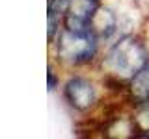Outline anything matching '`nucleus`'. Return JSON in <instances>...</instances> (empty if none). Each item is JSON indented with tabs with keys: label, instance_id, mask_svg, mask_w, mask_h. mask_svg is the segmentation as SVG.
Segmentation results:
<instances>
[{
	"label": "nucleus",
	"instance_id": "nucleus-4",
	"mask_svg": "<svg viewBox=\"0 0 149 139\" xmlns=\"http://www.w3.org/2000/svg\"><path fill=\"white\" fill-rule=\"evenodd\" d=\"M65 98L77 109H88L95 102V87L84 78H71L65 85Z\"/></svg>",
	"mask_w": 149,
	"mask_h": 139
},
{
	"label": "nucleus",
	"instance_id": "nucleus-7",
	"mask_svg": "<svg viewBox=\"0 0 149 139\" xmlns=\"http://www.w3.org/2000/svg\"><path fill=\"white\" fill-rule=\"evenodd\" d=\"M47 80H49V91H52L54 87H56V78H54L52 71H49V72H47Z\"/></svg>",
	"mask_w": 149,
	"mask_h": 139
},
{
	"label": "nucleus",
	"instance_id": "nucleus-1",
	"mask_svg": "<svg viewBox=\"0 0 149 139\" xmlns=\"http://www.w3.org/2000/svg\"><path fill=\"white\" fill-rule=\"evenodd\" d=\"M147 54L138 39L134 37H123L119 43L112 46L106 56V69L119 78H132L140 69L146 65Z\"/></svg>",
	"mask_w": 149,
	"mask_h": 139
},
{
	"label": "nucleus",
	"instance_id": "nucleus-6",
	"mask_svg": "<svg viewBox=\"0 0 149 139\" xmlns=\"http://www.w3.org/2000/svg\"><path fill=\"white\" fill-rule=\"evenodd\" d=\"M130 91L140 102L149 98V61L130 78Z\"/></svg>",
	"mask_w": 149,
	"mask_h": 139
},
{
	"label": "nucleus",
	"instance_id": "nucleus-3",
	"mask_svg": "<svg viewBox=\"0 0 149 139\" xmlns=\"http://www.w3.org/2000/svg\"><path fill=\"white\" fill-rule=\"evenodd\" d=\"M99 8V0H69V6L65 9V28L77 32H88L90 21Z\"/></svg>",
	"mask_w": 149,
	"mask_h": 139
},
{
	"label": "nucleus",
	"instance_id": "nucleus-2",
	"mask_svg": "<svg viewBox=\"0 0 149 139\" xmlns=\"http://www.w3.org/2000/svg\"><path fill=\"white\" fill-rule=\"evenodd\" d=\"M97 52V37L88 32L77 30H65L58 37V56L65 63L82 65L95 56Z\"/></svg>",
	"mask_w": 149,
	"mask_h": 139
},
{
	"label": "nucleus",
	"instance_id": "nucleus-5",
	"mask_svg": "<svg viewBox=\"0 0 149 139\" xmlns=\"http://www.w3.org/2000/svg\"><path fill=\"white\" fill-rule=\"evenodd\" d=\"M88 30H90L97 39L112 35V34H114V30H116V17H114V13H112L110 9L99 6V8L95 9V13H93Z\"/></svg>",
	"mask_w": 149,
	"mask_h": 139
}]
</instances>
